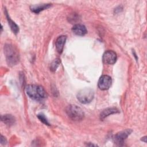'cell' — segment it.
Listing matches in <instances>:
<instances>
[{"instance_id": "cell-7", "label": "cell", "mask_w": 147, "mask_h": 147, "mask_svg": "<svg viewBox=\"0 0 147 147\" xmlns=\"http://www.w3.org/2000/svg\"><path fill=\"white\" fill-rule=\"evenodd\" d=\"M117 59V54L113 51H106L102 57V60L104 63L107 64H113L116 62Z\"/></svg>"}, {"instance_id": "cell-14", "label": "cell", "mask_w": 147, "mask_h": 147, "mask_svg": "<svg viewBox=\"0 0 147 147\" xmlns=\"http://www.w3.org/2000/svg\"><path fill=\"white\" fill-rule=\"evenodd\" d=\"M60 61H59V60L58 59H55L51 64V67H50V69L52 71H55L56 68L58 67L59 64H60Z\"/></svg>"}, {"instance_id": "cell-16", "label": "cell", "mask_w": 147, "mask_h": 147, "mask_svg": "<svg viewBox=\"0 0 147 147\" xmlns=\"http://www.w3.org/2000/svg\"><path fill=\"white\" fill-rule=\"evenodd\" d=\"M6 140L5 138V137H4L2 135H1V143L2 144H5L6 143Z\"/></svg>"}, {"instance_id": "cell-12", "label": "cell", "mask_w": 147, "mask_h": 147, "mask_svg": "<svg viewBox=\"0 0 147 147\" xmlns=\"http://www.w3.org/2000/svg\"><path fill=\"white\" fill-rule=\"evenodd\" d=\"M5 15H6V18H7V20L8 21V24H9V25L10 26V29H11V30L13 32V33H14L15 34H17L19 32V27L12 20H11L10 17H9V16L8 15V13L7 12V11L5 10Z\"/></svg>"}, {"instance_id": "cell-10", "label": "cell", "mask_w": 147, "mask_h": 147, "mask_svg": "<svg viewBox=\"0 0 147 147\" xmlns=\"http://www.w3.org/2000/svg\"><path fill=\"white\" fill-rule=\"evenodd\" d=\"M50 3H43V4H38L35 5H32L30 6V10L32 11L35 13H38L41 11H42L45 9L49 8L51 6Z\"/></svg>"}, {"instance_id": "cell-1", "label": "cell", "mask_w": 147, "mask_h": 147, "mask_svg": "<svg viewBox=\"0 0 147 147\" xmlns=\"http://www.w3.org/2000/svg\"><path fill=\"white\" fill-rule=\"evenodd\" d=\"M26 92L31 99L36 101H42L47 97L45 89L40 85L29 84L26 87Z\"/></svg>"}, {"instance_id": "cell-15", "label": "cell", "mask_w": 147, "mask_h": 147, "mask_svg": "<svg viewBox=\"0 0 147 147\" xmlns=\"http://www.w3.org/2000/svg\"><path fill=\"white\" fill-rule=\"evenodd\" d=\"M37 117L42 122L44 123L45 125H50L47 117L45 116L44 114H39L37 115Z\"/></svg>"}, {"instance_id": "cell-13", "label": "cell", "mask_w": 147, "mask_h": 147, "mask_svg": "<svg viewBox=\"0 0 147 147\" xmlns=\"http://www.w3.org/2000/svg\"><path fill=\"white\" fill-rule=\"evenodd\" d=\"M1 121L7 125H13L16 121L15 118L11 114H5L1 115Z\"/></svg>"}, {"instance_id": "cell-8", "label": "cell", "mask_w": 147, "mask_h": 147, "mask_svg": "<svg viewBox=\"0 0 147 147\" xmlns=\"http://www.w3.org/2000/svg\"><path fill=\"white\" fill-rule=\"evenodd\" d=\"M72 32L78 36H84L87 33V29L84 25L82 24H76L72 28Z\"/></svg>"}, {"instance_id": "cell-11", "label": "cell", "mask_w": 147, "mask_h": 147, "mask_svg": "<svg viewBox=\"0 0 147 147\" xmlns=\"http://www.w3.org/2000/svg\"><path fill=\"white\" fill-rule=\"evenodd\" d=\"M119 113V110L115 107H111V108H107L105 110H103L100 114V118L102 119H105L107 117H108L110 115L116 114Z\"/></svg>"}, {"instance_id": "cell-6", "label": "cell", "mask_w": 147, "mask_h": 147, "mask_svg": "<svg viewBox=\"0 0 147 147\" xmlns=\"http://www.w3.org/2000/svg\"><path fill=\"white\" fill-rule=\"evenodd\" d=\"M111 83L112 80L111 77L108 75H104L100 77L98 80V86L101 90H106L110 87Z\"/></svg>"}, {"instance_id": "cell-2", "label": "cell", "mask_w": 147, "mask_h": 147, "mask_svg": "<svg viewBox=\"0 0 147 147\" xmlns=\"http://www.w3.org/2000/svg\"><path fill=\"white\" fill-rule=\"evenodd\" d=\"M4 53L7 64L10 66L16 65L20 60L19 52L17 48L11 44L4 45Z\"/></svg>"}, {"instance_id": "cell-17", "label": "cell", "mask_w": 147, "mask_h": 147, "mask_svg": "<svg viewBox=\"0 0 147 147\" xmlns=\"http://www.w3.org/2000/svg\"><path fill=\"white\" fill-rule=\"evenodd\" d=\"M142 138H141V140L142 141H144V142H146V136H145V137H142Z\"/></svg>"}, {"instance_id": "cell-3", "label": "cell", "mask_w": 147, "mask_h": 147, "mask_svg": "<svg viewBox=\"0 0 147 147\" xmlns=\"http://www.w3.org/2000/svg\"><path fill=\"white\" fill-rule=\"evenodd\" d=\"M65 112L72 120L75 121L82 120L84 116V113L82 109L74 105L68 106L65 109Z\"/></svg>"}, {"instance_id": "cell-4", "label": "cell", "mask_w": 147, "mask_h": 147, "mask_svg": "<svg viewBox=\"0 0 147 147\" xmlns=\"http://www.w3.org/2000/svg\"><path fill=\"white\" fill-rule=\"evenodd\" d=\"M78 100L82 103L87 104L91 102L94 97V91L89 88H85L80 90L76 95Z\"/></svg>"}, {"instance_id": "cell-9", "label": "cell", "mask_w": 147, "mask_h": 147, "mask_svg": "<svg viewBox=\"0 0 147 147\" xmlns=\"http://www.w3.org/2000/svg\"><path fill=\"white\" fill-rule=\"evenodd\" d=\"M66 39H67L66 36H64V35L60 36L57 38L56 41V48L58 53H61L63 52Z\"/></svg>"}, {"instance_id": "cell-5", "label": "cell", "mask_w": 147, "mask_h": 147, "mask_svg": "<svg viewBox=\"0 0 147 147\" xmlns=\"http://www.w3.org/2000/svg\"><path fill=\"white\" fill-rule=\"evenodd\" d=\"M132 130L130 129H126L125 130L119 131L114 135L113 140L114 143L118 145H122L127 138V137L130 134Z\"/></svg>"}]
</instances>
